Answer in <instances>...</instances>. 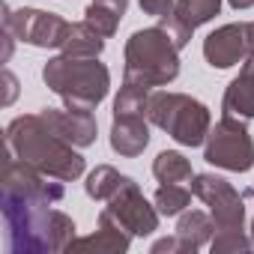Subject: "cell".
I'll use <instances>...</instances> for the list:
<instances>
[{"label":"cell","instance_id":"1","mask_svg":"<svg viewBox=\"0 0 254 254\" xmlns=\"http://www.w3.org/2000/svg\"><path fill=\"white\" fill-rule=\"evenodd\" d=\"M6 224V245L12 254H48V251H66L75 239V221L54 209V203L30 200L18 194L0 197Z\"/></svg>","mask_w":254,"mask_h":254},{"label":"cell","instance_id":"2","mask_svg":"<svg viewBox=\"0 0 254 254\" xmlns=\"http://www.w3.org/2000/svg\"><path fill=\"white\" fill-rule=\"evenodd\" d=\"M3 141H6V153L9 156L33 165L36 171H42V174H48L54 180H63V183L78 180L84 174V168H87V162L78 153V147L63 141L39 114L15 117L6 126Z\"/></svg>","mask_w":254,"mask_h":254},{"label":"cell","instance_id":"3","mask_svg":"<svg viewBox=\"0 0 254 254\" xmlns=\"http://www.w3.org/2000/svg\"><path fill=\"white\" fill-rule=\"evenodd\" d=\"M42 81L72 111H96L111 90V72L99 57H51L42 66Z\"/></svg>","mask_w":254,"mask_h":254},{"label":"cell","instance_id":"4","mask_svg":"<svg viewBox=\"0 0 254 254\" xmlns=\"http://www.w3.org/2000/svg\"><path fill=\"white\" fill-rule=\"evenodd\" d=\"M126 66H123V81H135L144 87H168L180 75V48L168 36L162 24L135 30L126 39Z\"/></svg>","mask_w":254,"mask_h":254},{"label":"cell","instance_id":"5","mask_svg":"<svg viewBox=\"0 0 254 254\" xmlns=\"http://www.w3.org/2000/svg\"><path fill=\"white\" fill-rule=\"evenodd\" d=\"M147 120L168 132L183 147H200L212 129V114L209 108L186 93L171 90H153L147 102Z\"/></svg>","mask_w":254,"mask_h":254},{"label":"cell","instance_id":"6","mask_svg":"<svg viewBox=\"0 0 254 254\" xmlns=\"http://www.w3.org/2000/svg\"><path fill=\"white\" fill-rule=\"evenodd\" d=\"M203 159L230 174H248L254 168V138L245 120L224 114L203 141Z\"/></svg>","mask_w":254,"mask_h":254},{"label":"cell","instance_id":"7","mask_svg":"<svg viewBox=\"0 0 254 254\" xmlns=\"http://www.w3.org/2000/svg\"><path fill=\"white\" fill-rule=\"evenodd\" d=\"M0 27H6L15 33L18 42H27L33 48H63L66 33H69V21L60 18L57 12H45V9H9V3H3V18Z\"/></svg>","mask_w":254,"mask_h":254},{"label":"cell","instance_id":"8","mask_svg":"<svg viewBox=\"0 0 254 254\" xmlns=\"http://www.w3.org/2000/svg\"><path fill=\"white\" fill-rule=\"evenodd\" d=\"M191 191L197 200L206 203V209L215 221V230L245 227V200L227 180H221L215 174H194Z\"/></svg>","mask_w":254,"mask_h":254},{"label":"cell","instance_id":"9","mask_svg":"<svg viewBox=\"0 0 254 254\" xmlns=\"http://www.w3.org/2000/svg\"><path fill=\"white\" fill-rule=\"evenodd\" d=\"M105 203L108 206L102 212L111 221H117L123 230H129L132 236H150L153 230H159V209H156V203H150L144 197V191L135 180H129Z\"/></svg>","mask_w":254,"mask_h":254},{"label":"cell","instance_id":"10","mask_svg":"<svg viewBox=\"0 0 254 254\" xmlns=\"http://www.w3.org/2000/svg\"><path fill=\"white\" fill-rule=\"evenodd\" d=\"M203 57L212 69H230L248 57L245 24H224L203 39Z\"/></svg>","mask_w":254,"mask_h":254},{"label":"cell","instance_id":"11","mask_svg":"<svg viewBox=\"0 0 254 254\" xmlns=\"http://www.w3.org/2000/svg\"><path fill=\"white\" fill-rule=\"evenodd\" d=\"M39 117L51 126V129L63 138V141H69L72 147H90V144H96V135H99V126H96V117H93V111H72V108H63V111H57V108H42L39 111Z\"/></svg>","mask_w":254,"mask_h":254},{"label":"cell","instance_id":"12","mask_svg":"<svg viewBox=\"0 0 254 254\" xmlns=\"http://www.w3.org/2000/svg\"><path fill=\"white\" fill-rule=\"evenodd\" d=\"M150 144V120L147 114H126L111 123V150L123 159H135Z\"/></svg>","mask_w":254,"mask_h":254},{"label":"cell","instance_id":"13","mask_svg":"<svg viewBox=\"0 0 254 254\" xmlns=\"http://www.w3.org/2000/svg\"><path fill=\"white\" fill-rule=\"evenodd\" d=\"M132 233L123 230L117 221H111L105 212H99V230L81 239H72L66 251H96V254H126L132 245Z\"/></svg>","mask_w":254,"mask_h":254},{"label":"cell","instance_id":"14","mask_svg":"<svg viewBox=\"0 0 254 254\" xmlns=\"http://www.w3.org/2000/svg\"><path fill=\"white\" fill-rule=\"evenodd\" d=\"M221 111L239 120H254V51L242 60V72L227 84L224 99H221Z\"/></svg>","mask_w":254,"mask_h":254},{"label":"cell","instance_id":"15","mask_svg":"<svg viewBox=\"0 0 254 254\" xmlns=\"http://www.w3.org/2000/svg\"><path fill=\"white\" fill-rule=\"evenodd\" d=\"M191 251H200L203 245L212 242L215 236V221L209 212H200V209H186L180 212V221H177V230H174Z\"/></svg>","mask_w":254,"mask_h":254},{"label":"cell","instance_id":"16","mask_svg":"<svg viewBox=\"0 0 254 254\" xmlns=\"http://www.w3.org/2000/svg\"><path fill=\"white\" fill-rule=\"evenodd\" d=\"M60 51L69 54V57H99L105 51V36L96 27H90L87 21H78V24L69 27L66 42H63Z\"/></svg>","mask_w":254,"mask_h":254},{"label":"cell","instance_id":"17","mask_svg":"<svg viewBox=\"0 0 254 254\" xmlns=\"http://www.w3.org/2000/svg\"><path fill=\"white\" fill-rule=\"evenodd\" d=\"M129 180H132V177L120 174V171L111 168V165H96V168L87 174L84 191H87V197H93V200H111Z\"/></svg>","mask_w":254,"mask_h":254},{"label":"cell","instance_id":"18","mask_svg":"<svg viewBox=\"0 0 254 254\" xmlns=\"http://www.w3.org/2000/svg\"><path fill=\"white\" fill-rule=\"evenodd\" d=\"M153 177L159 183H191L194 180V171H191V162L177 153V150H162L153 162Z\"/></svg>","mask_w":254,"mask_h":254},{"label":"cell","instance_id":"19","mask_svg":"<svg viewBox=\"0 0 254 254\" xmlns=\"http://www.w3.org/2000/svg\"><path fill=\"white\" fill-rule=\"evenodd\" d=\"M218 12H221V0H177L171 15L180 24H186L189 30H197L200 24L212 21Z\"/></svg>","mask_w":254,"mask_h":254},{"label":"cell","instance_id":"20","mask_svg":"<svg viewBox=\"0 0 254 254\" xmlns=\"http://www.w3.org/2000/svg\"><path fill=\"white\" fill-rule=\"evenodd\" d=\"M191 189H186L183 183H162L159 189H156V194H153V203H156V209H159V215H180V212H186L189 209V203H191Z\"/></svg>","mask_w":254,"mask_h":254},{"label":"cell","instance_id":"21","mask_svg":"<svg viewBox=\"0 0 254 254\" xmlns=\"http://www.w3.org/2000/svg\"><path fill=\"white\" fill-rule=\"evenodd\" d=\"M150 87L135 84V81H123L117 99H114V117H126V114H147V102H150Z\"/></svg>","mask_w":254,"mask_h":254},{"label":"cell","instance_id":"22","mask_svg":"<svg viewBox=\"0 0 254 254\" xmlns=\"http://www.w3.org/2000/svg\"><path fill=\"white\" fill-rule=\"evenodd\" d=\"M251 236L245 233V227H224V230H215L212 242H209V251L212 254H242V251H251Z\"/></svg>","mask_w":254,"mask_h":254},{"label":"cell","instance_id":"23","mask_svg":"<svg viewBox=\"0 0 254 254\" xmlns=\"http://www.w3.org/2000/svg\"><path fill=\"white\" fill-rule=\"evenodd\" d=\"M120 12L114 9V6H108V3H99V0H93V3L84 9V21L90 24V27H96L105 39L108 36H114L117 33V27H120Z\"/></svg>","mask_w":254,"mask_h":254},{"label":"cell","instance_id":"24","mask_svg":"<svg viewBox=\"0 0 254 254\" xmlns=\"http://www.w3.org/2000/svg\"><path fill=\"white\" fill-rule=\"evenodd\" d=\"M150 251H153V254H194L177 233H174V236H165V239H159V242H153Z\"/></svg>","mask_w":254,"mask_h":254},{"label":"cell","instance_id":"25","mask_svg":"<svg viewBox=\"0 0 254 254\" xmlns=\"http://www.w3.org/2000/svg\"><path fill=\"white\" fill-rule=\"evenodd\" d=\"M141 3V9H144V15H150V18H165V15H171L174 12V6H177V0H138Z\"/></svg>","mask_w":254,"mask_h":254},{"label":"cell","instance_id":"26","mask_svg":"<svg viewBox=\"0 0 254 254\" xmlns=\"http://www.w3.org/2000/svg\"><path fill=\"white\" fill-rule=\"evenodd\" d=\"M15 96H18V78L9 69H3V105L9 108L15 102Z\"/></svg>","mask_w":254,"mask_h":254},{"label":"cell","instance_id":"27","mask_svg":"<svg viewBox=\"0 0 254 254\" xmlns=\"http://www.w3.org/2000/svg\"><path fill=\"white\" fill-rule=\"evenodd\" d=\"M99 3H108V6H114L120 15H126V9H129V0H99Z\"/></svg>","mask_w":254,"mask_h":254},{"label":"cell","instance_id":"28","mask_svg":"<svg viewBox=\"0 0 254 254\" xmlns=\"http://www.w3.org/2000/svg\"><path fill=\"white\" fill-rule=\"evenodd\" d=\"M245 39H248V54L254 51V21L245 24Z\"/></svg>","mask_w":254,"mask_h":254},{"label":"cell","instance_id":"29","mask_svg":"<svg viewBox=\"0 0 254 254\" xmlns=\"http://www.w3.org/2000/svg\"><path fill=\"white\" fill-rule=\"evenodd\" d=\"M227 3H230L233 9H251V6H254V0H227Z\"/></svg>","mask_w":254,"mask_h":254},{"label":"cell","instance_id":"30","mask_svg":"<svg viewBox=\"0 0 254 254\" xmlns=\"http://www.w3.org/2000/svg\"><path fill=\"white\" fill-rule=\"evenodd\" d=\"M248 236H251V245H254V218H251V230H248Z\"/></svg>","mask_w":254,"mask_h":254},{"label":"cell","instance_id":"31","mask_svg":"<svg viewBox=\"0 0 254 254\" xmlns=\"http://www.w3.org/2000/svg\"><path fill=\"white\" fill-rule=\"evenodd\" d=\"M248 194H251V197H254V189H251V191H248Z\"/></svg>","mask_w":254,"mask_h":254}]
</instances>
